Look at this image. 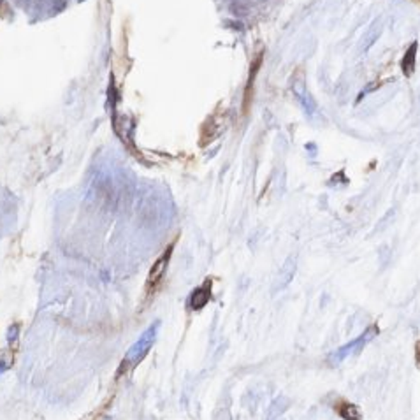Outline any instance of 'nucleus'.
Instances as JSON below:
<instances>
[{"mask_svg":"<svg viewBox=\"0 0 420 420\" xmlns=\"http://www.w3.org/2000/svg\"><path fill=\"white\" fill-rule=\"evenodd\" d=\"M158 327H161V322H158V320L153 322V324H151L150 327H148L146 331L143 332V334H141V338L137 339L136 345L130 346V350L127 352L125 359H123V366H122L120 373L125 371V369L137 366L141 361L144 359V357L148 356V352H150L151 346H153L155 339H157Z\"/></svg>","mask_w":420,"mask_h":420,"instance_id":"obj_1","label":"nucleus"},{"mask_svg":"<svg viewBox=\"0 0 420 420\" xmlns=\"http://www.w3.org/2000/svg\"><path fill=\"white\" fill-rule=\"evenodd\" d=\"M375 334H376V327H369L368 331L362 332L359 338L352 339V342L346 343V345L339 346V349L336 350V352L331 356V361L332 362H342V361H345L346 357L354 356V354H359L361 350L364 349V346L368 345V343L371 342L373 338H375Z\"/></svg>","mask_w":420,"mask_h":420,"instance_id":"obj_2","label":"nucleus"},{"mask_svg":"<svg viewBox=\"0 0 420 420\" xmlns=\"http://www.w3.org/2000/svg\"><path fill=\"white\" fill-rule=\"evenodd\" d=\"M209 299H211V281L208 280L204 285H201V287L195 288V291L192 292L190 301H188V303H190L192 310L197 311V310H202V308L208 304Z\"/></svg>","mask_w":420,"mask_h":420,"instance_id":"obj_3","label":"nucleus"},{"mask_svg":"<svg viewBox=\"0 0 420 420\" xmlns=\"http://www.w3.org/2000/svg\"><path fill=\"white\" fill-rule=\"evenodd\" d=\"M380 34H382V21L375 20L371 25H369V28L366 30V34L362 35L361 45H359V52L361 53L369 52V48H371V46L375 45L376 41H378Z\"/></svg>","mask_w":420,"mask_h":420,"instance_id":"obj_4","label":"nucleus"},{"mask_svg":"<svg viewBox=\"0 0 420 420\" xmlns=\"http://www.w3.org/2000/svg\"><path fill=\"white\" fill-rule=\"evenodd\" d=\"M417 52L419 45L417 42H412V46L403 55V60H401V71H403V74L407 78H412L415 74V69H417Z\"/></svg>","mask_w":420,"mask_h":420,"instance_id":"obj_5","label":"nucleus"},{"mask_svg":"<svg viewBox=\"0 0 420 420\" xmlns=\"http://www.w3.org/2000/svg\"><path fill=\"white\" fill-rule=\"evenodd\" d=\"M171 252H173V246H169L168 250H165L164 255L161 257V259L155 262V266L151 267V273H150V278H148V281H150V285H155L161 281V278L164 276V271L165 267H168L169 264V259H171Z\"/></svg>","mask_w":420,"mask_h":420,"instance_id":"obj_6","label":"nucleus"},{"mask_svg":"<svg viewBox=\"0 0 420 420\" xmlns=\"http://www.w3.org/2000/svg\"><path fill=\"white\" fill-rule=\"evenodd\" d=\"M288 404H291V401H288L285 396L276 397V399L271 403L269 410H267V420L280 419V415H284L285 412L288 410Z\"/></svg>","mask_w":420,"mask_h":420,"instance_id":"obj_7","label":"nucleus"},{"mask_svg":"<svg viewBox=\"0 0 420 420\" xmlns=\"http://www.w3.org/2000/svg\"><path fill=\"white\" fill-rule=\"evenodd\" d=\"M294 273H296V257H291V259L287 260V264L284 266V269H281L280 276H278L276 291H278V288L287 287V285L291 284L292 278H294Z\"/></svg>","mask_w":420,"mask_h":420,"instance_id":"obj_8","label":"nucleus"},{"mask_svg":"<svg viewBox=\"0 0 420 420\" xmlns=\"http://www.w3.org/2000/svg\"><path fill=\"white\" fill-rule=\"evenodd\" d=\"M339 415L345 420H361V410L356 404H343L339 408Z\"/></svg>","mask_w":420,"mask_h":420,"instance_id":"obj_9","label":"nucleus"},{"mask_svg":"<svg viewBox=\"0 0 420 420\" xmlns=\"http://www.w3.org/2000/svg\"><path fill=\"white\" fill-rule=\"evenodd\" d=\"M376 86H378V83H369V85L366 86V88L362 90V92L359 93V97H357V103H361V100H362V97L369 95V93L373 92V88H376Z\"/></svg>","mask_w":420,"mask_h":420,"instance_id":"obj_10","label":"nucleus"}]
</instances>
